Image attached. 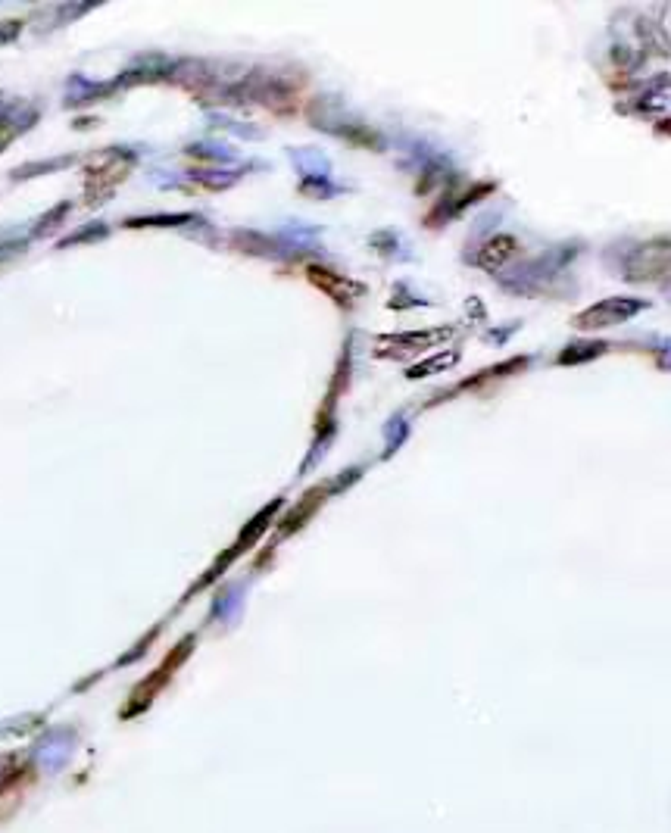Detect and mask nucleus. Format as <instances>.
<instances>
[{"label": "nucleus", "instance_id": "obj_1", "mask_svg": "<svg viewBox=\"0 0 671 833\" xmlns=\"http://www.w3.org/2000/svg\"><path fill=\"white\" fill-rule=\"evenodd\" d=\"M628 278L631 281H665L671 278V241L656 238L640 244L628 259Z\"/></svg>", "mask_w": 671, "mask_h": 833}, {"label": "nucleus", "instance_id": "obj_2", "mask_svg": "<svg viewBox=\"0 0 671 833\" xmlns=\"http://www.w3.org/2000/svg\"><path fill=\"white\" fill-rule=\"evenodd\" d=\"M640 309H643V303H637V300L612 297V300H603L597 306L584 309L581 316L575 319V328H584V331H590V328H609V325H618V322L637 316Z\"/></svg>", "mask_w": 671, "mask_h": 833}, {"label": "nucleus", "instance_id": "obj_3", "mask_svg": "<svg viewBox=\"0 0 671 833\" xmlns=\"http://www.w3.org/2000/svg\"><path fill=\"white\" fill-rule=\"evenodd\" d=\"M29 771H10L0 777V815H7L16 809V802H19V790L29 784Z\"/></svg>", "mask_w": 671, "mask_h": 833}, {"label": "nucleus", "instance_id": "obj_4", "mask_svg": "<svg viewBox=\"0 0 671 833\" xmlns=\"http://www.w3.org/2000/svg\"><path fill=\"white\" fill-rule=\"evenodd\" d=\"M309 278H313L316 284H322V288L334 297V300H341V303H347V297L350 294H359L363 288H359V284H350V281H341V278H325V272L322 269H309Z\"/></svg>", "mask_w": 671, "mask_h": 833}, {"label": "nucleus", "instance_id": "obj_5", "mask_svg": "<svg viewBox=\"0 0 671 833\" xmlns=\"http://www.w3.org/2000/svg\"><path fill=\"white\" fill-rule=\"evenodd\" d=\"M515 253V241H509V238H497V241H490L487 247H484V253H481V263L487 266V269H497V266H503L506 259Z\"/></svg>", "mask_w": 671, "mask_h": 833}]
</instances>
